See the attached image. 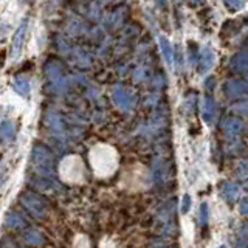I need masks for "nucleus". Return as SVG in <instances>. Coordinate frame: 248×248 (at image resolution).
I'll return each mask as SVG.
<instances>
[{
	"label": "nucleus",
	"mask_w": 248,
	"mask_h": 248,
	"mask_svg": "<svg viewBox=\"0 0 248 248\" xmlns=\"http://www.w3.org/2000/svg\"><path fill=\"white\" fill-rule=\"evenodd\" d=\"M20 203L27 209V213L36 220H45L48 217V203L46 200L34 191H25L20 194Z\"/></svg>",
	"instance_id": "nucleus-1"
},
{
	"label": "nucleus",
	"mask_w": 248,
	"mask_h": 248,
	"mask_svg": "<svg viewBox=\"0 0 248 248\" xmlns=\"http://www.w3.org/2000/svg\"><path fill=\"white\" fill-rule=\"evenodd\" d=\"M33 168L39 177H53L54 175V157L48 147L36 144L31 154Z\"/></svg>",
	"instance_id": "nucleus-2"
},
{
	"label": "nucleus",
	"mask_w": 248,
	"mask_h": 248,
	"mask_svg": "<svg viewBox=\"0 0 248 248\" xmlns=\"http://www.w3.org/2000/svg\"><path fill=\"white\" fill-rule=\"evenodd\" d=\"M157 223L160 225V232L165 237L172 236L175 232V220H174V203L166 205L160 209Z\"/></svg>",
	"instance_id": "nucleus-3"
},
{
	"label": "nucleus",
	"mask_w": 248,
	"mask_h": 248,
	"mask_svg": "<svg viewBox=\"0 0 248 248\" xmlns=\"http://www.w3.org/2000/svg\"><path fill=\"white\" fill-rule=\"evenodd\" d=\"M25 33H27V20L22 22V25L17 28L13 39V46H11V58L16 61L19 59L22 48H23V41H25Z\"/></svg>",
	"instance_id": "nucleus-4"
},
{
	"label": "nucleus",
	"mask_w": 248,
	"mask_h": 248,
	"mask_svg": "<svg viewBox=\"0 0 248 248\" xmlns=\"http://www.w3.org/2000/svg\"><path fill=\"white\" fill-rule=\"evenodd\" d=\"M22 239L25 240L28 245H33V247H44L46 244L45 236L36 228H25V230H23L22 231Z\"/></svg>",
	"instance_id": "nucleus-5"
},
{
	"label": "nucleus",
	"mask_w": 248,
	"mask_h": 248,
	"mask_svg": "<svg viewBox=\"0 0 248 248\" xmlns=\"http://www.w3.org/2000/svg\"><path fill=\"white\" fill-rule=\"evenodd\" d=\"M5 227L11 231H20V230H25L27 227V222L23 219V216L17 211H11L10 214L6 216V220H5Z\"/></svg>",
	"instance_id": "nucleus-6"
},
{
	"label": "nucleus",
	"mask_w": 248,
	"mask_h": 248,
	"mask_svg": "<svg viewBox=\"0 0 248 248\" xmlns=\"http://www.w3.org/2000/svg\"><path fill=\"white\" fill-rule=\"evenodd\" d=\"M16 137V126L14 123L10 121V120H5L0 124V140H2V143H11Z\"/></svg>",
	"instance_id": "nucleus-7"
},
{
	"label": "nucleus",
	"mask_w": 248,
	"mask_h": 248,
	"mask_svg": "<svg viewBox=\"0 0 248 248\" xmlns=\"http://www.w3.org/2000/svg\"><path fill=\"white\" fill-rule=\"evenodd\" d=\"M46 75H48L51 84H53L56 89H61L62 85H64V76H62V70H61V67H58V65H54V64H53V67H48V70H46Z\"/></svg>",
	"instance_id": "nucleus-8"
},
{
	"label": "nucleus",
	"mask_w": 248,
	"mask_h": 248,
	"mask_svg": "<svg viewBox=\"0 0 248 248\" xmlns=\"http://www.w3.org/2000/svg\"><path fill=\"white\" fill-rule=\"evenodd\" d=\"M239 188L236 185H232V183H228V182H225L223 186H222V196L227 199L228 202H234L237 197H239Z\"/></svg>",
	"instance_id": "nucleus-9"
},
{
	"label": "nucleus",
	"mask_w": 248,
	"mask_h": 248,
	"mask_svg": "<svg viewBox=\"0 0 248 248\" xmlns=\"http://www.w3.org/2000/svg\"><path fill=\"white\" fill-rule=\"evenodd\" d=\"M14 89L16 92L22 96H28L30 95V81L25 76H17L14 79Z\"/></svg>",
	"instance_id": "nucleus-10"
},
{
	"label": "nucleus",
	"mask_w": 248,
	"mask_h": 248,
	"mask_svg": "<svg viewBox=\"0 0 248 248\" xmlns=\"http://www.w3.org/2000/svg\"><path fill=\"white\" fill-rule=\"evenodd\" d=\"M0 248H28V247L22 245L20 242H17V240L10 236H5L2 240H0Z\"/></svg>",
	"instance_id": "nucleus-11"
},
{
	"label": "nucleus",
	"mask_w": 248,
	"mask_h": 248,
	"mask_svg": "<svg viewBox=\"0 0 248 248\" xmlns=\"http://www.w3.org/2000/svg\"><path fill=\"white\" fill-rule=\"evenodd\" d=\"M208 217H209V211H208V203H202L200 205V211H199V223L202 227H205L208 223Z\"/></svg>",
	"instance_id": "nucleus-12"
},
{
	"label": "nucleus",
	"mask_w": 248,
	"mask_h": 248,
	"mask_svg": "<svg viewBox=\"0 0 248 248\" xmlns=\"http://www.w3.org/2000/svg\"><path fill=\"white\" fill-rule=\"evenodd\" d=\"M237 248H248V227H242L237 237Z\"/></svg>",
	"instance_id": "nucleus-13"
},
{
	"label": "nucleus",
	"mask_w": 248,
	"mask_h": 248,
	"mask_svg": "<svg viewBox=\"0 0 248 248\" xmlns=\"http://www.w3.org/2000/svg\"><path fill=\"white\" fill-rule=\"evenodd\" d=\"M239 178L244 183H248V163H242L239 168Z\"/></svg>",
	"instance_id": "nucleus-14"
},
{
	"label": "nucleus",
	"mask_w": 248,
	"mask_h": 248,
	"mask_svg": "<svg viewBox=\"0 0 248 248\" xmlns=\"http://www.w3.org/2000/svg\"><path fill=\"white\" fill-rule=\"evenodd\" d=\"M189 206H191V199H189V196H185L183 200H182V213L183 214L188 213L189 211Z\"/></svg>",
	"instance_id": "nucleus-15"
},
{
	"label": "nucleus",
	"mask_w": 248,
	"mask_h": 248,
	"mask_svg": "<svg viewBox=\"0 0 248 248\" xmlns=\"http://www.w3.org/2000/svg\"><path fill=\"white\" fill-rule=\"evenodd\" d=\"M240 213L244 216H248V197L240 202Z\"/></svg>",
	"instance_id": "nucleus-16"
},
{
	"label": "nucleus",
	"mask_w": 248,
	"mask_h": 248,
	"mask_svg": "<svg viewBox=\"0 0 248 248\" xmlns=\"http://www.w3.org/2000/svg\"><path fill=\"white\" fill-rule=\"evenodd\" d=\"M2 180H3V165L0 163V183H2Z\"/></svg>",
	"instance_id": "nucleus-17"
},
{
	"label": "nucleus",
	"mask_w": 248,
	"mask_h": 248,
	"mask_svg": "<svg viewBox=\"0 0 248 248\" xmlns=\"http://www.w3.org/2000/svg\"><path fill=\"white\" fill-rule=\"evenodd\" d=\"M219 248H227V247H225V245H220V247H219Z\"/></svg>",
	"instance_id": "nucleus-18"
}]
</instances>
